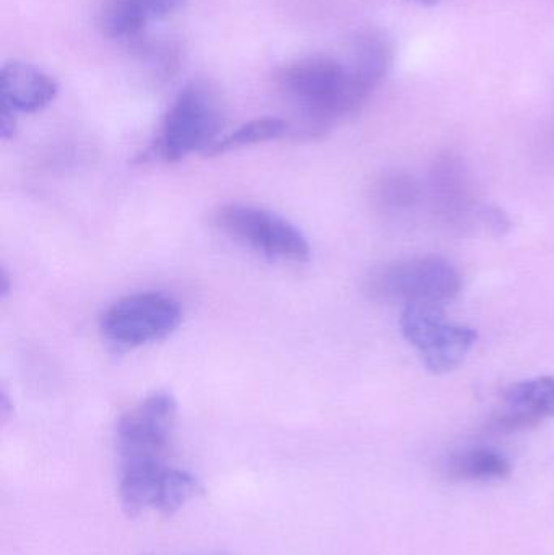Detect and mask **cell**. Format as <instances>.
Segmentation results:
<instances>
[{
	"label": "cell",
	"mask_w": 554,
	"mask_h": 555,
	"mask_svg": "<svg viewBox=\"0 0 554 555\" xmlns=\"http://www.w3.org/2000/svg\"><path fill=\"white\" fill-rule=\"evenodd\" d=\"M279 87L308 137L324 135L373 94L347 61L327 55H311L289 65L280 75Z\"/></svg>",
	"instance_id": "1"
},
{
	"label": "cell",
	"mask_w": 554,
	"mask_h": 555,
	"mask_svg": "<svg viewBox=\"0 0 554 555\" xmlns=\"http://www.w3.org/2000/svg\"><path fill=\"white\" fill-rule=\"evenodd\" d=\"M220 98L205 81H192L166 114L162 132L149 155L166 163L181 162L195 152L207 153L223 129Z\"/></svg>",
	"instance_id": "2"
},
{
	"label": "cell",
	"mask_w": 554,
	"mask_h": 555,
	"mask_svg": "<svg viewBox=\"0 0 554 555\" xmlns=\"http://www.w3.org/2000/svg\"><path fill=\"white\" fill-rule=\"evenodd\" d=\"M462 291V276L449 260L439 256H415L384 263L370 273L366 293L377 302H452Z\"/></svg>",
	"instance_id": "3"
},
{
	"label": "cell",
	"mask_w": 554,
	"mask_h": 555,
	"mask_svg": "<svg viewBox=\"0 0 554 555\" xmlns=\"http://www.w3.org/2000/svg\"><path fill=\"white\" fill-rule=\"evenodd\" d=\"M201 492V482L192 473L172 468L163 459L123 462L119 499L129 517H139L146 511L169 517Z\"/></svg>",
	"instance_id": "4"
},
{
	"label": "cell",
	"mask_w": 554,
	"mask_h": 555,
	"mask_svg": "<svg viewBox=\"0 0 554 555\" xmlns=\"http://www.w3.org/2000/svg\"><path fill=\"white\" fill-rule=\"evenodd\" d=\"M214 221L221 233L267 259L302 263L311 256L302 231L266 208L228 204L215 211Z\"/></svg>",
	"instance_id": "5"
},
{
	"label": "cell",
	"mask_w": 554,
	"mask_h": 555,
	"mask_svg": "<svg viewBox=\"0 0 554 555\" xmlns=\"http://www.w3.org/2000/svg\"><path fill=\"white\" fill-rule=\"evenodd\" d=\"M400 328L426 369L436 375L455 371L478 338L474 328L451 322L445 306L436 304L403 306Z\"/></svg>",
	"instance_id": "6"
},
{
	"label": "cell",
	"mask_w": 554,
	"mask_h": 555,
	"mask_svg": "<svg viewBox=\"0 0 554 555\" xmlns=\"http://www.w3.org/2000/svg\"><path fill=\"white\" fill-rule=\"evenodd\" d=\"M181 322L179 300L169 294L146 291L114 302L101 317L100 328L111 345L139 348L168 338Z\"/></svg>",
	"instance_id": "7"
},
{
	"label": "cell",
	"mask_w": 554,
	"mask_h": 555,
	"mask_svg": "<svg viewBox=\"0 0 554 555\" xmlns=\"http://www.w3.org/2000/svg\"><path fill=\"white\" fill-rule=\"evenodd\" d=\"M178 420V403L155 391L130 408L117 423V450L124 460L163 459Z\"/></svg>",
	"instance_id": "8"
},
{
	"label": "cell",
	"mask_w": 554,
	"mask_h": 555,
	"mask_svg": "<svg viewBox=\"0 0 554 555\" xmlns=\"http://www.w3.org/2000/svg\"><path fill=\"white\" fill-rule=\"evenodd\" d=\"M554 417V377L529 378L511 385L503 397V410L494 417L501 433L532 429Z\"/></svg>",
	"instance_id": "9"
},
{
	"label": "cell",
	"mask_w": 554,
	"mask_h": 555,
	"mask_svg": "<svg viewBox=\"0 0 554 555\" xmlns=\"http://www.w3.org/2000/svg\"><path fill=\"white\" fill-rule=\"evenodd\" d=\"M57 81L41 68L25 62H7L0 74L2 109L33 114L44 109L57 96Z\"/></svg>",
	"instance_id": "10"
},
{
	"label": "cell",
	"mask_w": 554,
	"mask_h": 555,
	"mask_svg": "<svg viewBox=\"0 0 554 555\" xmlns=\"http://www.w3.org/2000/svg\"><path fill=\"white\" fill-rule=\"evenodd\" d=\"M185 0H104L100 12L101 31L111 39L140 35L150 23L171 15Z\"/></svg>",
	"instance_id": "11"
},
{
	"label": "cell",
	"mask_w": 554,
	"mask_h": 555,
	"mask_svg": "<svg viewBox=\"0 0 554 555\" xmlns=\"http://www.w3.org/2000/svg\"><path fill=\"white\" fill-rule=\"evenodd\" d=\"M449 476L462 481L490 482L510 478V460L497 450L472 449L458 453L448 463Z\"/></svg>",
	"instance_id": "12"
},
{
	"label": "cell",
	"mask_w": 554,
	"mask_h": 555,
	"mask_svg": "<svg viewBox=\"0 0 554 555\" xmlns=\"http://www.w3.org/2000/svg\"><path fill=\"white\" fill-rule=\"evenodd\" d=\"M288 130V120L279 119V117H263V119L250 120V122L244 124L234 132L221 137L205 155H224V153L244 149V146L272 142V140L285 137Z\"/></svg>",
	"instance_id": "13"
},
{
	"label": "cell",
	"mask_w": 554,
	"mask_h": 555,
	"mask_svg": "<svg viewBox=\"0 0 554 555\" xmlns=\"http://www.w3.org/2000/svg\"><path fill=\"white\" fill-rule=\"evenodd\" d=\"M412 185L403 184V181H399V179H392V181L384 182L383 189H381V198L386 204L400 205L403 204V201L412 198Z\"/></svg>",
	"instance_id": "14"
},
{
	"label": "cell",
	"mask_w": 554,
	"mask_h": 555,
	"mask_svg": "<svg viewBox=\"0 0 554 555\" xmlns=\"http://www.w3.org/2000/svg\"><path fill=\"white\" fill-rule=\"evenodd\" d=\"M10 289H12V284H10V276L7 273V270L3 269L2 273H0V296L2 299H5L10 294Z\"/></svg>",
	"instance_id": "15"
},
{
	"label": "cell",
	"mask_w": 554,
	"mask_h": 555,
	"mask_svg": "<svg viewBox=\"0 0 554 555\" xmlns=\"http://www.w3.org/2000/svg\"><path fill=\"white\" fill-rule=\"evenodd\" d=\"M416 2L425 3V5H435V3H439L441 0H416Z\"/></svg>",
	"instance_id": "16"
}]
</instances>
